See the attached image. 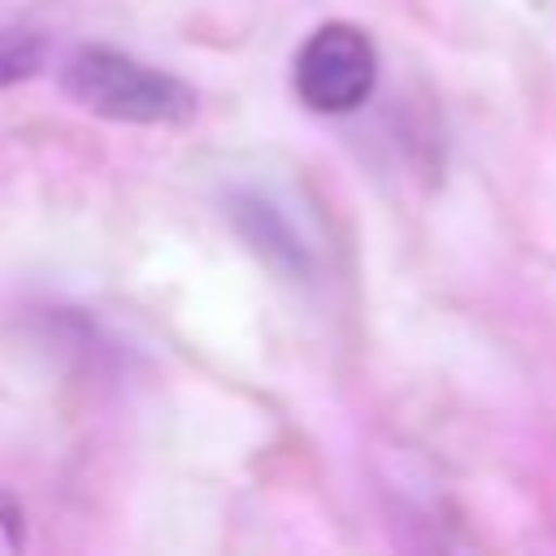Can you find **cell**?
<instances>
[{"label":"cell","mask_w":556,"mask_h":556,"mask_svg":"<svg viewBox=\"0 0 556 556\" xmlns=\"http://www.w3.org/2000/svg\"><path fill=\"white\" fill-rule=\"evenodd\" d=\"M61 87L87 113L130 126H178L195 113V91L182 78L100 43L70 52Z\"/></svg>","instance_id":"obj_1"},{"label":"cell","mask_w":556,"mask_h":556,"mask_svg":"<svg viewBox=\"0 0 556 556\" xmlns=\"http://www.w3.org/2000/svg\"><path fill=\"white\" fill-rule=\"evenodd\" d=\"M291 83L313 113H352L374 96L378 48L361 26L326 22L300 43Z\"/></svg>","instance_id":"obj_2"},{"label":"cell","mask_w":556,"mask_h":556,"mask_svg":"<svg viewBox=\"0 0 556 556\" xmlns=\"http://www.w3.org/2000/svg\"><path fill=\"white\" fill-rule=\"evenodd\" d=\"M230 217L239 226V235L278 269L287 274H304L308 269V252L300 243V235L291 230V222L265 200V195H252V191H239L230 200Z\"/></svg>","instance_id":"obj_3"},{"label":"cell","mask_w":556,"mask_h":556,"mask_svg":"<svg viewBox=\"0 0 556 556\" xmlns=\"http://www.w3.org/2000/svg\"><path fill=\"white\" fill-rule=\"evenodd\" d=\"M48 61V35L30 26H0V91L35 78Z\"/></svg>","instance_id":"obj_4"}]
</instances>
